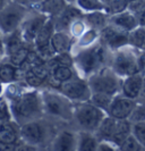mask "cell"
Wrapping results in <instances>:
<instances>
[{"label":"cell","instance_id":"obj_1","mask_svg":"<svg viewBox=\"0 0 145 151\" xmlns=\"http://www.w3.org/2000/svg\"><path fill=\"white\" fill-rule=\"evenodd\" d=\"M64 125L42 116L19 125V140L23 143L35 147L38 150H48L54 134Z\"/></svg>","mask_w":145,"mask_h":151},{"label":"cell","instance_id":"obj_2","mask_svg":"<svg viewBox=\"0 0 145 151\" xmlns=\"http://www.w3.org/2000/svg\"><path fill=\"white\" fill-rule=\"evenodd\" d=\"M71 55L77 75L86 80L96 70L104 66H109L111 51H109L100 41H98L96 43Z\"/></svg>","mask_w":145,"mask_h":151},{"label":"cell","instance_id":"obj_3","mask_svg":"<svg viewBox=\"0 0 145 151\" xmlns=\"http://www.w3.org/2000/svg\"><path fill=\"white\" fill-rule=\"evenodd\" d=\"M11 119L18 125L40 118L43 115V106L40 89H29L17 98L8 101Z\"/></svg>","mask_w":145,"mask_h":151},{"label":"cell","instance_id":"obj_4","mask_svg":"<svg viewBox=\"0 0 145 151\" xmlns=\"http://www.w3.org/2000/svg\"><path fill=\"white\" fill-rule=\"evenodd\" d=\"M40 92L42 98L43 115L60 124L69 125L73 116L74 102L57 89L43 86L40 89Z\"/></svg>","mask_w":145,"mask_h":151},{"label":"cell","instance_id":"obj_5","mask_svg":"<svg viewBox=\"0 0 145 151\" xmlns=\"http://www.w3.org/2000/svg\"><path fill=\"white\" fill-rule=\"evenodd\" d=\"M109 67L120 78L142 72L141 51L127 45L112 51L110 55Z\"/></svg>","mask_w":145,"mask_h":151},{"label":"cell","instance_id":"obj_6","mask_svg":"<svg viewBox=\"0 0 145 151\" xmlns=\"http://www.w3.org/2000/svg\"><path fill=\"white\" fill-rule=\"evenodd\" d=\"M107 114L90 101L74 102L73 116L69 125L76 131L94 132Z\"/></svg>","mask_w":145,"mask_h":151},{"label":"cell","instance_id":"obj_7","mask_svg":"<svg viewBox=\"0 0 145 151\" xmlns=\"http://www.w3.org/2000/svg\"><path fill=\"white\" fill-rule=\"evenodd\" d=\"M91 92H102L115 96L120 92L122 78L109 67L104 66L86 78Z\"/></svg>","mask_w":145,"mask_h":151},{"label":"cell","instance_id":"obj_8","mask_svg":"<svg viewBox=\"0 0 145 151\" xmlns=\"http://www.w3.org/2000/svg\"><path fill=\"white\" fill-rule=\"evenodd\" d=\"M30 7L17 2L9 1L0 10V32L1 35H7L19 29L24 17L29 13Z\"/></svg>","mask_w":145,"mask_h":151},{"label":"cell","instance_id":"obj_9","mask_svg":"<svg viewBox=\"0 0 145 151\" xmlns=\"http://www.w3.org/2000/svg\"><path fill=\"white\" fill-rule=\"evenodd\" d=\"M49 18V16L36 10L35 8L30 7L29 13L24 17L23 22L19 26V32L23 38L24 42L26 45H30L33 47V41L35 35L38 34L40 29L43 26V24Z\"/></svg>","mask_w":145,"mask_h":151},{"label":"cell","instance_id":"obj_10","mask_svg":"<svg viewBox=\"0 0 145 151\" xmlns=\"http://www.w3.org/2000/svg\"><path fill=\"white\" fill-rule=\"evenodd\" d=\"M58 90L73 102L89 101L92 94L87 81L79 76H76L66 82H62L58 88Z\"/></svg>","mask_w":145,"mask_h":151},{"label":"cell","instance_id":"obj_11","mask_svg":"<svg viewBox=\"0 0 145 151\" xmlns=\"http://www.w3.org/2000/svg\"><path fill=\"white\" fill-rule=\"evenodd\" d=\"M77 131L70 125H64L57 131L48 150L51 151H76Z\"/></svg>","mask_w":145,"mask_h":151},{"label":"cell","instance_id":"obj_12","mask_svg":"<svg viewBox=\"0 0 145 151\" xmlns=\"http://www.w3.org/2000/svg\"><path fill=\"white\" fill-rule=\"evenodd\" d=\"M99 41L109 51H115L124 45H128V32L122 31L111 24H108L100 31Z\"/></svg>","mask_w":145,"mask_h":151},{"label":"cell","instance_id":"obj_13","mask_svg":"<svg viewBox=\"0 0 145 151\" xmlns=\"http://www.w3.org/2000/svg\"><path fill=\"white\" fill-rule=\"evenodd\" d=\"M136 99L128 98L124 96L121 92H119L114 96L107 110V115L117 119H127L133 108L136 105Z\"/></svg>","mask_w":145,"mask_h":151},{"label":"cell","instance_id":"obj_14","mask_svg":"<svg viewBox=\"0 0 145 151\" xmlns=\"http://www.w3.org/2000/svg\"><path fill=\"white\" fill-rule=\"evenodd\" d=\"M84 15V13L77 7L74 2H68L66 7L62 9L60 14L52 17L54 22V30L56 31H67L70 23Z\"/></svg>","mask_w":145,"mask_h":151},{"label":"cell","instance_id":"obj_15","mask_svg":"<svg viewBox=\"0 0 145 151\" xmlns=\"http://www.w3.org/2000/svg\"><path fill=\"white\" fill-rule=\"evenodd\" d=\"M143 80H144V73L143 72H138V73H135L133 75H129L125 77V78H122L120 92L128 98L137 100Z\"/></svg>","mask_w":145,"mask_h":151},{"label":"cell","instance_id":"obj_16","mask_svg":"<svg viewBox=\"0 0 145 151\" xmlns=\"http://www.w3.org/2000/svg\"><path fill=\"white\" fill-rule=\"evenodd\" d=\"M109 24L122 31H126V32H130L138 26L137 18L135 14L128 9L124 10L121 13H118V14L109 15Z\"/></svg>","mask_w":145,"mask_h":151},{"label":"cell","instance_id":"obj_17","mask_svg":"<svg viewBox=\"0 0 145 151\" xmlns=\"http://www.w3.org/2000/svg\"><path fill=\"white\" fill-rule=\"evenodd\" d=\"M74 39L67 31H56L50 39V45L56 53L70 52Z\"/></svg>","mask_w":145,"mask_h":151},{"label":"cell","instance_id":"obj_18","mask_svg":"<svg viewBox=\"0 0 145 151\" xmlns=\"http://www.w3.org/2000/svg\"><path fill=\"white\" fill-rule=\"evenodd\" d=\"M54 32V22L52 17H49L43 24V26L40 29L38 34L35 35L33 41V48L34 49H42L50 45V39Z\"/></svg>","mask_w":145,"mask_h":151},{"label":"cell","instance_id":"obj_19","mask_svg":"<svg viewBox=\"0 0 145 151\" xmlns=\"http://www.w3.org/2000/svg\"><path fill=\"white\" fill-rule=\"evenodd\" d=\"M117 118H114L109 115H106L103 119L101 121L99 126L94 131V134L98 137V140H109L111 141L115 135L116 129H117Z\"/></svg>","mask_w":145,"mask_h":151},{"label":"cell","instance_id":"obj_20","mask_svg":"<svg viewBox=\"0 0 145 151\" xmlns=\"http://www.w3.org/2000/svg\"><path fill=\"white\" fill-rule=\"evenodd\" d=\"M0 142L8 144H17L19 140V125L14 122L8 121L0 125Z\"/></svg>","mask_w":145,"mask_h":151},{"label":"cell","instance_id":"obj_21","mask_svg":"<svg viewBox=\"0 0 145 151\" xmlns=\"http://www.w3.org/2000/svg\"><path fill=\"white\" fill-rule=\"evenodd\" d=\"M19 80H23V73L19 68L7 61L6 58L0 61V82L1 83L6 85Z\"/></svg>","mask_w":145,"mask_h":151},{"label":"cell","instance_id":"obj_22","mask_svg":"<svg viewBox=\"0 0 145 151\" xmlns=\"http://www.w3.org/2000/svg\"><path fill=\"white\" fill-rule=\"evenodd\" d=\"M99 39H100L99 31L89 27L79 38L74 40L70 52L74 53L76 52V51H78V50H82V49H85V48H87L90 45H94V43H96L99 41Z\"/></svg>","mask_w":145,"mask_h":151},{"label":"cell","instance_id":"obj_23","mask_svg":"<svg viewBox=\"0 0 145 151\" xmlns=\"http://www.w3.org/2000/svg\"><path fill=\"white\" fill-rule=\"evenodd\" d=\"M99 140L94 132L77 131L76 151H96Z\"/></svg>","mask_w":145,"mask_h":151},{"label":"cell","instance_id":"obj_24","mask_svg":"<svg viewBox=\"0 0 145 151\" xmlns=\"http://www.w3.org/2000/svg\"><path fill=\"white\" fill-rule=\"evenodd\" d=\"M68 1L66 0H44L32 8H35L36 10L46 14L49 17H56L62 12V9L66 7Z\"/></svg>","mask_w":145,"mask_h":151},{"label":"cell","instance_id":"obj_25","mask_svg":"<svg viewBox=\"0 0 145 151\" xmlns=\"http://www.w3.org/2000/svg\"><path fill=\"white\" fill-rule=\"evenodd\" d=\"M83 17H84L85 22H86L89 27L94 29V30L99 31V32L109 24V15L104 10L85 13Z\"/></svg>","mask_w":145,"mask_h":151},{"label":"cell","instance_id":"obj_26","mask_svg":"<svg viewBox=\"0 0 145 151\" xmlns=\"http://www.w3.org/2000/svg\"><path fill=\"white\" fill-rule=\"evenodd\" d=\"M46 64L49 65V67L51 69V73H50L51 76H54V78L60 83L69 81V80L78 76L74 66H65V65L51 64V63H48V61H46Z\"/></svg>","mask_w":145,"mask_h":151},{"label":"cell","instance_id":"obj_27","mask_svg":"<svg viewBox=\"0 0 145 151\" xmlns=\"http://www.w3.org/2000/svg\"><path fill=\"white\" fill-rule=\"evenodd\" d=\"M1 38H2L5 51H6V57H7L8 55H10L11 52L16 51L17 49H19L21 47H23V45H26V43L24 42L22 35H21L19 30H16L15 32L9 33L7 35H4V37H1Z\"/></svg>","mask_w":145,"mask_h":151},{"label":"cell","instance_id":"obj_28","mask_svg":"<svg viewBox=\"0 0 145 151\" xmlns=\"http://www.w3.org/2000/svg\"><path fill=\"white\" fill-rule=\"evenodd\" d=\"M128 45L137 49L138 51H143L145 49V26L135 27L128 32Z\"/></svg>","mask_w":145,"mask_h":151},{"label":"cell","instance_id":"obj_29","mask_svg":"<svg viewBox=\"0 0 145 151\" xmlns=\"http://www.w3.org/2000/svg\"><path fill=\"white\" fill-rule=\"evenodd\" d=\"M32 48H33V47L29 45H23V47H21L19 49H17L16 51L11 52L10 55H8L7 57H6V60L9 61L10 64H13L16 67H19L24 61L26 60L27 55H29V52H30V50Z\"/></svg>","mask_w":145,"mask_h":151},{"label":"cell","instance_id":"obj_30","mask_svg":"<svg viewBox=\"0 0 145 151\" xmlns=\"http://www.w3.org/2000/svg\"><path fill=\"white\" fill-rule=\"evenodd\" d=\"M114 98V96L111 94H108V93H102V92H93L90 97V102L93 104L95 107L100 108L101 110L106 111L107 114V110L110 104H111V100Z\"/></svg>","mask_w":145,"mask_h":151},{"label":"cell","instance_id":"obj_31","mask_svg":"<svg viewBox=\"0 0 145 151\" xmlns=\"http://www.w3.org/2000/svg\"><path fill=\"white\" fill-rule=\"evenodd\" d=\"M74 4L79 8L83 13H91L96 10H104V2L101 0H75ZM106 12V10H104Z\"/></svg>","mask_w":145,"mask_h":151},{"label":"cell","instance_id":"obj_32","mask_svg":"<svg viewBox=\"0 0 145 151\" xmlns=\"http://www.w3.org/2000/svg\"><path fill=\"white\" fill-rule=\"evenodd\" d=\"M129 0H107L104 6H106V13L108 15H114L121 13L128 8Z\"/></svg>","mask_w":145,"mask_h":151},{"label":"cell","instance_id":"obj_33","mask_svg":"<svg viewBox=\"0 0 145 151\" xmlns=\"http://www.w3.org/2000/svg\"><path fill=\"white\" fill-rule=\"evenodd\" d=\"M87 29H89V26L85 22L84 17L82 16V17L76 18L75 21H73L70 23V25L68 27V33L71 35V38L75 40V39L79 38Z\"/></svg>","mask_w":145,"mask_h":151},{"label":"cell","instance_id":"obj_34","mask_svg":"<svg viewBox=\"0 0 145 151\" xmlns=\"http://www.w3.org/2000/svg\"><path fill=\"white\" fill-rule=\"evenodd\" d=\"M128 122L130 124L138 123V122L145 121V101L143 100H138L136 101V105L133 108L131 113L128 116Z\"/></svg>","mask_w":145,"mask_h":151},{"label":"cell","instance_id":"obj_35","mask_svg":"<svg viewBox=\"0 0 145 151\" xmlns=\"http://www.w3.org/2000/svg\"><path fill=\"white\" fill-rule=\"evenodd\" d=\"M119 150L120 151H143V147L141 145V143L136 140V137L130 133L129 135L127 136L121 144L119 145Z\"/></svg>","mask_w":145,"mask_h":151},{"label":"cell","instance_id":"obj_36","mask_svg":"<svg viewBox=\"0 0 145 151\" xmlns=\"http://www.w3.org/2000/svg\"><path fill=\"white\" fill-rule=\"evenodd\" d=\"M23 81L30 86L31 89H41V88L46 86V82L42 81L41 78H39L36 75H34L30 69L24 73Z\"/></svg>","mask_w":145,"mask_h":151},{"label":"cell","instance_id":"obj_37","mask_svg":"<svg viewBox=\"0 0 145 151\" xmlns=\"http://www.w3.org/2000/svg\"><path fill=\"white\" fill-rule=\"evenodd\" d=\"M131 134L136 137L145 150V121L131 124Z\"/></svg>","mask_w":145,"mask_h":151},{"label":"cell","instance_id":"obj_38","mask_svg":"<svg viewBox=\"0 0 145 151\" xmlns=\"http://www.w3.org/2000/svg\"><path fill=\"white\" fill-rule=\"evenodd\" d=\"M117 150H119L118 147L112 141H109V140H101V141H99L98 148H96V151H117Z\"/></svg>","mask_w":145,"mask_h":151},{"label":"cell","instance_id":"obj_39","mask_svg":"<svg viewBox=\"0 0 145 151\" xmlns=\"http://www.w3.org/2000/svg\"><path fill=\"white\" fill-rule=\"evenodd\" d=\"M128 10L131 13H137L142 9H145V0H134V1H129L128 4Z\"/></svg>","mask_w":145,"mask_h":151},{"label":"cell","instance_id":"obj_40","mask_svg":"<svg viewBox=\"0 0 145 151\" xmlns=\"http://www.w3.org/2000/svg\"><path fill=\"white\" fill-rule=\"evenodd\" d=\"M18 144H8V143H2L0 142V151H17Z\"/></svg>","mask_w":145,"mask_h":151},{"label":"cell","instance_id":"obj_41","mask_svg":"<svg viewBox=\"0 0 145 151\" xmlns=\"http://www.w3.org/2000/svg\"><path fill=\"white\" fill-rule=\"evenodd\" d=\"M135 16L137 18V22L139 26H145V9H142L137 13H135Z\"/></svg>","mask_w":145,"mask_h":151},{"label":"cell","instance_id":"obj_42","mask_svg":"<svg viewBox=\"0 0 145 151\" xmlns=\"http://www.w3.org/2000/svg\"><path fill=\"white\" fill-rule=\"evenodd\" d=\"M138 100H143V101H145V76H144V80H143V83H142V86H141V90H139Z\"/></svg>","mask_w":145,"mask_h":151},{"label":"cell","instance_id":"obj_43","mask_svg":"<svg viewBox=\"0 0 145 151\" xmlns=\"http://www.w3.org/2000/svg\"><path fill=\"white\" fill-rule=\"evenodd\" d=\"M6 58V51H5V47L2 42V38H0V61L4 60Z\"/></svg>","mask_w":145,"mask_h":151},{"label":"cell","instance_id":"obj_44","mask_svg":"<svg viewBox=\"0 0 145 151\" xmlns=\"http://www.w3.org/2000/svg\"><path fill=\"white\" fill-rule=\"evenodd\" d=\"M9 1L17 2V4H21V5H24V6H27V7H30V0H9Z\"/></svg>","mask_w":145,"mask_h":151},{"label":"cell","instance_id":"obj_45","mask_svg":"<svg viewBox=\"0 0 145 151\" xmlns=\"http://www.w3.org/2000/svg\"><path fill=\"white\" fill-rule=\"evenodd\" d=\"M42 1H44V0H30V7H34L39 4H41Z\"/></svg>","mask_w":145,"mask_h":151},{"label":"cell","instance_id":"obj_46","mask_svg":"<svg viewBox=\"0 0 145 151\" xmlns=\"http://www.w3.org/2000/svg\"><path fill=\"white\" fill-rule=\"evenodd\" d=\"M8 2H9V0H0V10L5 7Z\"/></svg>","mask_w":145,"mask_h":151},{"label":"cell","instance_id":"obj_47","mask_svg":"<svg viewBox=\"0 0 145 151\" xmlns=\"http://www.w3.org/2000/svg\"><path fill=\"white\" fill-rule=\"evenodd\" d=\"M4 90H5V85L0 82V98L4 97Z\"/></svg>","mask_w":145,"mask_h":151},{"label":"cell","instance_id":"obj_48","mask_svg":"<svg viewBox=\"0 0 145 151\" xmlns=\"http://www.w3.org/2000/svg\"><path fill=\"white\" fill-rule=\"evenodd\" d=\"M141 52L143 53V56H144V57H145V49H144V50H143V51H141Z\"/></svg>","mask_w":145,"mask_h":151},{"label":"cell","instance_id":"obj_49","mask_svg":"<svg viewBox=\"0 0 145 151\" xmlns=\"http://www.w3.org/2000/svg\"><path fill=\"white\" fill-rule=\"evenodd\" d=\"M101 1H103V2H104V4H106V1H107V0H101Z\"/></svg>","mask_w":145,"mask_h":151},{"label":"cell","instance_id":"obj_50","mask_svg":"<svg viewBox=\"0 0 145 151\" xmlns=\"http://www.w3.org/2000/svg\"><path fill=\"white\" fill-rule=\"evenodd\" d=\"M74 1H75V0H70V2H74Z\"/></svg>","mask_w":145,"mask_h":151},{"label":"cell","instance_id":"obj_51","mask_svg":"<svg viewBox=\"0 0 145 151\" xmlns=\"http://www.w3.org/2000/svg\"><path fill=\"white\" fill-rule=\"evenodd\" d=\"M1 37H2V35H1V32H0V38H1Z\"/></svg>","mask_w":145,"mask_h":151},{"label":"cell","instance_id":"obj_52","mask_svg":"<svg viewBox=\"0 0 145 151\" xmlns=\"http://www.w3.org/2000/svg\"><path fill=\"white\" fill-rule=\"evenodd\" d=\"M66 1H68V2H70V0H66Z\"/></svg>","mask_w":145,"mask_h":151},{"label":"cell","instance_id":"obj_53","mask_svg":"<svg viewBox=\"0 0 145 151\" xmlns=\"http://www.w3.org/2000/svg\"><path fill=\"white\" fill-rule=\"evenodd\" d=\"M143 73H144V76H145V70H144V72H143Z\"/></svg>","mask_w":145,"mask_h":151},{"label":"cell","instance_id":"obj_54","mask_svg":"<svg viewBox=\"0 0 145 151\" xmlns=\"http://www.w3.org/2000/svg\"><path fill=\"white\" fill-rule=\"evenodd\" d=\"M129 1H134V0H129Z\"/></svg>","mask_w":145,"mask_h":151}]
</instances>
